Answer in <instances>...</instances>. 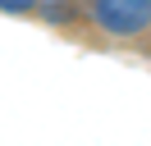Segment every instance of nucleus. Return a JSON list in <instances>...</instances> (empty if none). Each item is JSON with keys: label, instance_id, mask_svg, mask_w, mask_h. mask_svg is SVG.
<instances>
[{"label": "nucleus", "instance_id": "nucleus-3", "mask_svg": "<svg viewBox=\"0 0 151 146\" xmlns=\"http://www.w3.org/2000/svg\"><path fill=\"white\" fill-rule=\"evenodd\" d=\"M41 5V0H0V9H9V14H23V9Z\"/></svg>", "mask_w": 151, "mask_h": 146}, {"label": "nucleus", "instance_id": "nucleus-2", "mask_svg": "<svg viewBox=\"0 0 151 146\" xmlns=\"http://www.w3.org/2000/svg\"><path fill=\"white\" fill-rule=\"evenodd\" d=\"M41 14H46L50 23H69V18H73V5H69V0H41Z\"/></svg>", "mask_w": 151, "mask_h": 146}, {"label": "nucleus", "instance_id": "nucleus-1", "mask_svg": "<svg viewBox=\"0 0 151 146\" xmlns=\"http://www.w3.org/2000/svg\"><path fill=\"white\" fill-rule=\"evenodd\" d=\"M87 14L110 36H137L151 23V0H92Z\"/></svg>", "mask_w": 151, "mask_h": 146}]
</instances>
